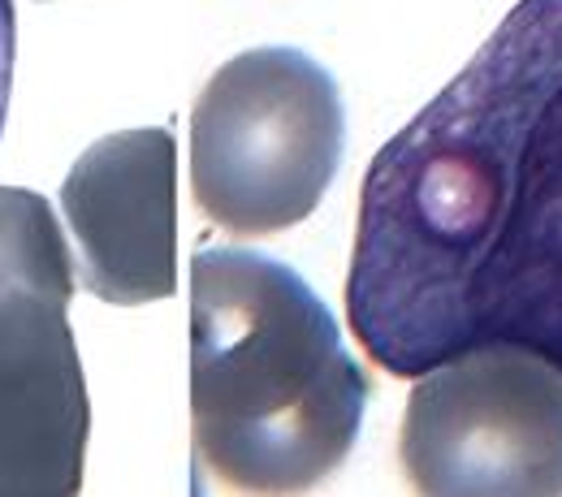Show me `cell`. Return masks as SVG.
I'll return each instance as SVG.
<instances>
[{
  "mask_svg": "<svg viewBox=\"0 0 562 497\" xmlns=\"http://www.w3.org/2000/svg\"><path fill=\"white\" fill-rule=\"evenodd\" d=\"M368 372L325 298L247 247L191 260V467L195 494H307L363 432Z\"/></svg>",
  "mask_w": 562,
  "mask_h": 497,
  "instance_id": "obj_2",
  "label": "cell"
},
{
  "mask_svg": "<svg viewBox=\"0 0 562 497\" xmlns=\"http://www.w3.org/2000/svg\"><path fill=\"white\" fill-rule=\"evenodd\" d=\"M347 316L403 381L493 342L562 372V0H519L372 156Z\"/></svg>",
  "mask_w": 562,
  "mask_h": 497,
  "instance_id": "obj_1",
  "label": "cell"
},
{
  "mask_svg": "<svg viewBox=\"0 0 562 497\" xmlns=\"http://www.w3.org/2000/svg\"><path fill=\"white\" fill-rule=\"evenodd\" d=\"M398 459L416 494L559 497L562 372L515 342L428 368L407 398Z\"/></svg>",
  "mask_w": 562,
  "mask_h": 497,
  "instance_id": "obj_5",
  "label": "cell"
},
{
  "mask_svg": "<svg viewBox=\"0 0 562 497\" xmlns=\"http://www.w3.org/2000/svg\"><path fill=\"white\" fill-rule=\"evenodd\" d=\"M13 53H18V18H13V0H0V135L9 122V95H13Z\"/></svg>",
  "mask_w": 562,
  "mask_h": 497,
  "instance_id": "obj_7",
  "label": "cell"
},
{
  "mask_svg": "<svg viewBox=\"0 0 562 497\" xmlns=\"http://www.w3.org/2000/svg\"><path fill=\"white\" fill-rule=\"evenodd\" d=\"M78 285L113 307H143L178 290V143L173 131L95 139L61 182Z\"/></svg>",
  "mask_w": 562,
  "mask_h": 497,
  "instance_id": "obj_6",
  "label": "cell"
},
{
  "mask_svg": "<svg viewBox=\"0 0 562 497\" xmlns=\"http://www.w3.org/2000/svg\"><path fill=\"white\" fill-rule=\"evenodd\" d=\"M347 156L338 78L299 48H251L191 113V195L216 229L265 238L321 208Z\"/></svg>",
  "mask_w": 562,
  "mask_h": 497,
  "instance_id": "obj_3",
  "label": "cell"
},
{
  "mask_svg": "<svg viewBox=\"0 0 562 497\" xmlns=\"http://www.w3.org/2000/svg\"><path fill=\"white\" fill-rule=\"evenodd\" d=\"M78 273L53 204L0 187V497L82 489L91 403L70 329Z\"/></svg>",
  "mask_w": 562,
  "mask_h": 497,
  "instance_id": "obj_4",
  "label": "cell"
}]
</instances>
